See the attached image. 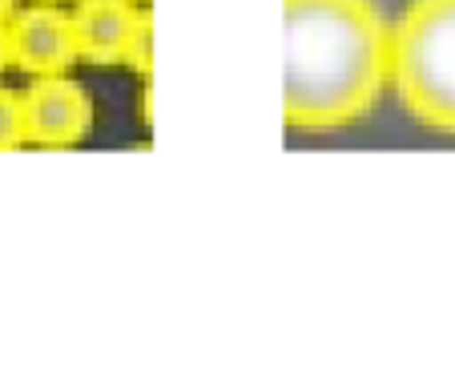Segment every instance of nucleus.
<instances>
[{"instance_id":"1","label":"nucleus","mask_w":455,"mask_h":379,"mask_svg":"<svg viewBox=\"0 0 455 379\" xmlns=\"http://www.w3.org/2000/svg\"><path fill=\"white\" fill-rule=\"evenodd\" d=\"M283 117L323 133L367 117L391 81V33L371 0H283Z\"/></svg>"},{"instance_id":"2","label":"nucleus","mask_w":455,"mask_h":379,"mask_svg":"<svg viewBox=\"0 0 455 379\" xmlns=\"http://www.w3.org/2000/svg\"><path fill=\"white\" fill-rule=\"evenodd\" d=\"M391 85L419 125L455 138V0H411L391 33Z\"/></svg>"},{"instance_id":"3","label":"nucleus","mask_w":455,"mask_h":379,"mask_svg":"<svg viewBox=\"0 0 455 379\" xmlns=\"http://www.w3.org/2000/svg\"><path fill=\"white\" fill-rule=\"evenodd\" d=\"M20 101H25V138L33 146L69 149L81 146L93 130V97L69 73L33 77V85Z\"/></svg>"},{"instance_id":"4","label":"nucleus","mask_w":455,"mask_h":379,"mask_svg":"<svg viewBox=\"0 0 455 379\" xmlns=\"http://www.w3.org/2000/svg\"><path fill=\"white\" fill-rule=\"evenodd\" d=\"M9 49L12 65L33 77H49V73H69L77 65V36H73V17L60 4H33V9H17L9 20Z\"/></svg>"},{"instance_id":"5","label":"nucleus","mask_w":455,"mask_h":379,"mask_svg":"<svg viewBox=\"0 0 455 379\" xmlns=\"http://www.w3.org/2000/svg\"><path fill=\"white\" fill-rule=\"evenodd\" d=\"M69 17L81 60L89 65H125L129 60V44L141 25L133 0H77Z\"/></svg>"},{"instance_id":"6","label":"nucleus","mask_w":455,"mask_h":379,"mask_svg":"<svg viewBox=\"0 0 455 379\" xmlns=\"http://www.w3.org/2000/svg\"><path fill=\"white\" fill-rule=\"evenodd\" d=\"M25 141V101L12 89H0V154H9Z\"/></svg>"},{"instance_id":"7","label":"nucleus","mask_w":455,"mask_h":379,"mask_svg":"<svg viewBox=\"0 0 455 379\" xmlns=\"http://www.w3.org/2000/svg\"><path fill=\"white\" fill-rule=\"evenodd\" d=\"M125 65H133V73H141V77L154 73V17H149V12H141V25H138V33H133Z\"/></svg>"},{"instance_id":"8","label":"nucleus","mask_w":455,"mask_h":379,"mask_svg":"<svg viewBox=\"0 0 455 379\" xmlns=\"http://www.w3.org/2000/svg\"><path fill=\"white\" fill-rule=\"evenodd\" d=\"M12 65V49H9V25H0V73Z\"/></svg>"},{"instance_id":"9","label":"nucleus","mask_w":455,"mask_h":379,"mask_svg":"<svg viewBox=\"0 0 455 379\" xmlns=\"http://www.w3.org/2000/svg\"><path fill=\"white\" fill-rule=\"evenodd\" d=\"M17 17V0H0V25H9Z\"/></svg>"},{"instance_id":"10","label":"nucleus","mask_w":455,"mask_h":379,"mask_svg":"<svg viewBox=\"0 0 455 379\" xmlns=\"http://www.w3.org/2000/svg\"><path fill=\"white\" fill-rule=\"evenodd\" d=\"M49 4H77V0H49Z\"/></svg>"},{"instance_id":"11","label":"nucleus","mask_w":455,"mask_h":379,"mask_svg":"<svg viewBox=\"0 0 455 379\" xmlns=\"http://www.w3.org/2000/svg\"><path fill=\"white\" fill-rule=\"evenodd\" d=\"M138 4H149V0H138Z\"/></svg>"}]
</instances>
